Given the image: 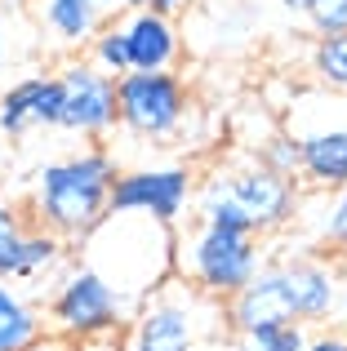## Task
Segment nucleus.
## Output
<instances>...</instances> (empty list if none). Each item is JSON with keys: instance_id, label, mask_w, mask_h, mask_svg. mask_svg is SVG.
Segmentation results:
<instances>
[{"instance_id": "1", "label": "nucleus", "mask_w": 347, "mask_h": 351, "mask_svg": "<svg viewBox=\"0 0 347 351\" xmlns=\"http://www.w3.org/2000/svg\"><path fill=\"white\" fill-rule=\"evenodd\" d=\"M343 302V280L325 263L312 258H289V263H267L250 276L245 289H236L223 302V325L232 334H245L267 320H330Z\"/></svg>"}, {"instance_id": "2", "label": "nucleus", "mask_w": 347, "mask_h": 351, "mask_svg": "<svg viewBox=\"0 0 347 351\" xmlns=\"http://www.w3.org/2000/svg\"><path fill=\"white\" fill-rule=\"evenodd\" d=\"M191 205H196L200 223L272 236V232L294 223L298 191H294V178H280L259 156H254V160L245 156V160L223 165V169L209 173V178L200 182V191H191Z\"/></svg>"}, {"instance_id": "3", "label": "nucleus", "mask_w": 347, "mask_h": 351, "mask_svg": "<svg viewBox=\"0 0 347 351\" xmlns=\"http://www.w3.org/2000/svg\"><path fill=\"white\" fill-rule=\"evenodd\" d=\"M116 173H121L116 160L107 152H98V147L49 160L40 169V178H36V196H32L40 227L53 232L58 240H85L107 218Z\"/></svg>"}, {"instance_id": "4", "label": "nucleus", "mask_w": 347, "mask_h": 351, "mask_svg": "<svg viewBox=\"0 0 347 351\" xmlns=\"http://www.w3.org/2000/svg\"><path fill=\"white\" fill-rule=\"evenodd\" d=\"M218 325H223V302L187 280H169L139 311L130 351H196L218 334Z\"/></svg>"}, {"instance_id": "5", "label": "nucleus", "mask_w": 347, "mask_h": 351, "mask_svg": "<svg viewBox=\"0 0 347 351\" xmlns=\"http://www.w3.org/2000/svg\"><path fill=\"white\" fill-rule=\"evenodd\" d=\"M174 254H178L174 263H178L182 280L218 302H227L236 289H245L250 276L263 267L259 236L214 227V223H200L187 240H174Z\"/></svg>"}, {"instance_id": "6", "label": "nucleus", "mask_w": 347, "mask_h": 351, "mask_svg": "<svg viewBox=\"0 0 347 351\" xmlns=\"http://www.w3.org/2000/svg\"><path fill=\"white\" fill-rule=\"evenodd\" d=\"M191 103L187 85L174 71H125L116 76V125H125L134 138L165 143L182 129Z\"/></svg>"}, {"instance_id": "7", "label": "nucleus", "mask_w": 347, "mask_h": 351, "mask_svg": "<svg viewBox=\"0 0 347 351\" xmlns=\"http://www.w3.org/2000/svg\"><path fill=\"white\" fill-rule=\"evenodd\" d=\"M130 316H134L130 302H125L121 293H116L89 263L62 276L58 289H53V302H49L53 329H58V334L80 338V343L116 334V329H121Z\"/></svg>"}, {"instance_id": "8", "label": "nucleus", "mask_w": 347, "mask_h": 351, "mask_svg": "<svg viewBox=\"0 0 347 351\" xmlns=\"http://www.w3.org/2000/svg\"><path fill=\"white\" fill-rule=\"evenodd\" d=\"M191 173L182 165H156V169L116 173L107 214H143L152 223L178 227V218L191 209Z\"/></svg>"}, {"instance_id": "9", "label": "nucleus", "mask_w": 347, "mask_h": 351, "mask_svg": "<svg viewBox=\"0 0 347 351\" xmlns=\"http://www.w3.org/2000/svg\"><path fill=\"white\" fill-rule=\"evenodd\" d=\"M58 85H62L58 129L80 138H103L116 129V76L98 71L94 62H67L58 71Z\"/></svg>"}, {"instance_id": "10", "label": "nucleus", "mask_w": 347, "mask_h": 351, "mask_svg": "<svg viewBox=\"0 0 347 351\" xmlns=\"http://www.w3.org/2000/svg\"><path fill=\"white\" fill-rule=\"evenodd\" d=\"M62 254V240L45 227H27L14 205L0 200V280H36Z\"/></svg>"}, {"instance_id": "11", "label": "nucleus", "mask_w": 347, "mask_h": 351, "mask_svg": "<svg viewBox=\"0 0 347 351\" xmlns=\"http://www.w3.org/2000/svg\"><path fill=\"white\" fill-rule=\"evenodd\" d=\"M62 85L58 76H27L0 94V134L23 138L32 129H58Z\"/></svg>"}, {"instance_id": "12", "label": "nucleus", "mask_w": 347, "mask_h": 351, "mask_svg": "<svg viewBox=\"0 0 347 351\" xmlns=\"http://www.w3.org/2000/svg\"><path fill=\"white\" fill-rule=\"evenodd\" d=\"M121 32H125V49H130V71H174V62L182 53V36L169 14H156L147 5L130 9Z\"/></svg>"}, {"instance_id": "13", "label": "nucleus", "mask_w": 347, "mask_h": 351, "mask_svg": "<svg viewBox=\"0 0 347 351\" xmlns=\"http://www.w3.org/2000/svg\"><path fill=\"white\" fill-rule=\"evenodd\" d=\"M298 147V173L316 191H339L347 187V125H325V129H289Z\"/></svg>"}, {"instance_id": "14", "label": "nucleus", "mask_w": 347, "mask_h": 351, "mask_svg": "<svg viewBox=\"0 0 347 351\" xmlns=\"http://www.w3.org/2000/svg\"><path fill=\"white\" fill-rule=\"evenodd\" d=\"M121 9L125 0H45V23H49V32L58 40L80 45Z\"/></svg>"}, {"instance_id": "15", "label": "nucleus", "mask_w": 347, "mask_h": 351, "mask_svg": "<svg viewBox=\"0 0 347 351\" xmlns=\"http://www.w3.org/2000/svg\"><path fill=\"white\" fill-rule=\"evenodd\" d=\"M40 329V311L18 289H9V280H0V351H23Z\"/></svg>"}, {"instance_id": "16", "label": "nucleus", "mask_w": 347, "mask_h": 351, "mask_svg": "<svg viewBox=\"0 0 347 351\" xmlns=\"http://www.w3.org/2000/svg\"><path fill=\"white\" fill-rule=\"evenodd\" d=\"M236 338H241L236 351H307L312 334L303 320H267V325H254Z\"/></svg>"}, {"instance_id": "17", "label": "nucleus", "mask_w": 347, "mask_h": 351, "mask_svg": "<svg viewBox=\"0 0 347 351\" xmlns=\"http://www.w3.org/2000/svg\"><path fill=\"white\" fill-rule=\"evenodd\" d=\"M312 76L321 80L325 89L347 94V32L321 36V40H316V49H312Z\"/></svg>"}, {"instance_id": "18", "label": "nucleus", "mask_w": 347, "mask_h": 351, "mask_svg": "<svg viewBox=\"0 0 347 351\" xmlns=\"http://www.w3.org/2000/svg\"><path fill=\"white\" fill-rule=\"evenodd\" d=\"M85 45H89V62H94L98 71H107V76H125V71H130V49H125L121 23H103Z\"/></svg>"}, {"instance_id": "19", "label": "nucleus", "mask_w": 347, "mask_h": 351, "mask_svg": "<svg viewBox=\"0 0 347 351\" xmlns=\"http://www.w3.org/2000/svg\"><path fill=\"white\" fill-rule=\"evenodd\" d=\"M259 160L267 165L272 173H280V178H294V173H298V147H294V138H289V134H276L259 152Z\"/></svg>"}, {"instance_id": "20", "label": "nucleus", "mask_w": 347, "mask_h": 351, "mask_svg": "<svg viewBox=\"0 0 347 351\" xmlns=\"http://www.w3.org/2000/svg\"><path fill=\"white\" fill-rule=\"evenodd\" d=\"M321 240L334 249H347V187L334 191V200L321 214Z\"/></svg>"}, {"instance_id": "21", "label": "nucleus", "mask_w": 347, "mask_h": 351, "mask_svg": "<svg viewBox=\"0 0 347 351\" xmlns=\"http://www.w3.org/2000/svg\"><path fill=\"white\" fill-rule=\"evenodd\" d=\"M307 23H312L316 36H339L347 32V0H321L316 9H307Z\"/></svg>"}, {"instance_id": "22", "label": "nucleus", "mask_w": 347, "mask_h": 351, "mask_svg": "<svg viewBox=\"0 0 347 351\" xmlns=\"http://www.w3.org/2000/svg\"><path fill=\"white\" fill-rule=\"evenodd\" d=\"M23 351H85V343L71 338V334H58V329H53V334H45V329H40V334H36Z\"/></svg>"}, {"instance_id": "23", "label": "nucleus", "mask_w": 347, "mask_h": 351, "mask_svg": "<svg viewBox=\"0 0 347 351\" xmlns=\"http://www.w3.org/2000/svg\"><path fill=\"white\" fill-rule=\"evenodd\" d=\"M307 351H347V334H316L307 338Z\"/></svg>"}, {"instance_id": "24", "label": "nucleus", "mask_w": 347, "mask_h": 351, "mask_svg": "<svg viewBox=\"0 0 347 351\" xmlns=\"http://www.w3.org/2000/svg\"><path fill=\"white\" fill-rule=\"evenodd\" d=\"M182 5H187V0H147V9H156V14H169V18L178 14Z\"/></svg>"}, {"instance_id": "25", "label": "nucleus", "mask_w": 347, "mask_h": 351, "mask_svg": "<svg viewBox=\"0 0 347 351\" xmlns=\"http://www.w3.org/2000/svg\"><path fill=\"white\" fill-rule=\"evenodd\" d=\"M280 5H285L289 14H298V18H303L307 9H316V5H321V0H280Z\"/></svg>"}, {"instance_id": "26", "label": "nucleus", "mask_w": 347, "mask_h": 351, "mask_svg": "<svg viewBox=\"0 0 347 351\" xmlns=\"http://www.w3.org/2000/svg\"><path fill=\"white\" fill-rule=\"evenodd\" d=\"M0 58H5V14H0Z\"/></svg>"}, {"instance_id": "27", "label": "nucleus", "mask_w": 347, "mask_h": 351, "mask_svg": "<svg viewBox=\"0 0 347 351\" xmlns=\"http://www.w3.org/2000/svg\"><path fill=\"white\" fill-rule=\"evenodd\" d=\"M143 5H147V0H125V9H143Z\"/></svg>"}, {"instance_id": "28", "label": "nucleus", "mask_w": 347, "mask_h": 351, "mask_svg": "<svg viewBox=\"0 0 347 351\" xmlns=\"http://www.w3.org/2000/svg\"><path fill=\"white\" fill-rule=\"evenodd\" d=\"M196 351H200V347H196Z\"/></svg>"}]
</instances>
